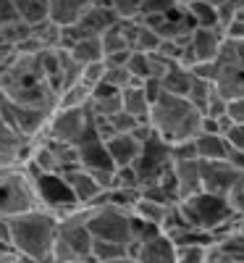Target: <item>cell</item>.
Returning <instances> with one entry per match:
<instances>
[{
    "mask_svg": "<svg viewBox=\"0 0 244 263\" xmlns=\"http://www.w3.org/2000/svg\"><path fill=\"white\" fill-rule=\"evenodd\" d=\"M42 53V50H39ZM39 53H16L13 61L0 71V95L24 105L58 108V90L42 69Z\"/></svg>",
    "mask_w": 244,
    "mask_h": 263,
    "instance_id": "6da1fadb",
    "label": "cell"
},
{
    "mask_svg": "<svg viewBox=\"0 0 244 263\" xmlns=\"http://www.w3.org/2000/svg\"><path fill=\"white\" fill-rule=\"evenodd\" d=\"M58 239V216L48 208H29L11 216V245L24 260H53Z\"/></svg>",
    "mask_w": 244,
    "mask_h": 263,
    "instance_id": "7a4b0ae2",
    "label": "cell"
},
{
    "mask_svg": "<svg viewBox=\"0 0 244 263\" xmlns=\"http://www.w3.org/2000/svg\"><path fill=\"white\" fill-rule=\"evenodd\" d=\"M150 126L168 145L194 140L202 129V111L187 95H173L163 90V95L152 103Z\"/></svg>",
    "mask_w": 244,
    "mask_h": 263,
    "instance_id": "3957f363",
    "label": "cell"
},
{
    "mask_svg": "<svg viewBox=\"0 0 244 263\" xmlns=\"http://www.w3.org/2000/svg\"><path fill=\"white\" fill-rule=\"evenodd\" d=\"M213 82L229 103L244 98V37H223L213 61Z\"/></svg>",
    "mask_w": 244,
    "mask_h": 263,
    "instance_id": "277c9868",
    "label": "cell"
},
{
    "mask_svg": "<svg viewBox=\"0 0 244 263\" xmlns=\"http://www.w3.org/2000/svg\"><path fill=\"white\" fill-rule=\"evenodd\" d=\"M90 205H82L76 213L58 221V239L53 248V260H92L95 237L87 227Z\"/></svg>",
    "mask_w": 244,
    "mask_h": 263,
    "instance_id": "5b68a950",
    "label": "cell"
},
{
    "mask_svg": "<svg viewBox=\"0 0 244 263\" xmlns=\"http://www.w3.org/2000/svg\"><path fill=\"white\" fill-rule=\"evenodd\" d=\"M39 205L34 177L24 166L0 168V218H11Z\"/></svg>",
    "mask_w": 244,
    "mask_h": 263,
    "instance_id": "8992f818",
    "label": "cell"
},
{
    "mask_svg": "<svg viewBox=\"0 0 244 263\" xmlns=\"http://www.w3.org/2000/svg\"><path fill=\"white\" fill-rule=\"evenodd\" d=\"M0 114H3V119L8 121V126L18 137L34 142L37 137L45 135V129L50 124V116H53V108L24 105V103H16L6 95H0Z\"/></svg>",
    "mask_w": 244,
    "mask_h": 263,
    "instance_id": "52a82bcc",
    "label": "cell"
},
{
    "mask_svg": "<svg viewBox=\"0 0 244 263\" xmlns=\"http://www.w3.org/2000/svg\"><path fill=\"white\" fill-rule=\"evenodd\" d=\"M32 177H34V184H37L39 205L53 211L58 216V221L82 208V203L74 197V190L69 187L63 174H58V171H37V174H32Z\"/></svg>",
    "mask_w": 244,
    "mask_h": 263,
    "instance_id": "ba28073f",
    "label": "cell"
},
{
    "mask_svg": "<svg viewBox=\"0 0 244 263\" xmlns=\"http://www.w3.org/2000/svg\"><path fill=\"white\" fill-rule=\"evenodd\" d=\"M131 218L134 213L113 205V203H103L97 208H90V218H87V227H90L92 237L97 239H116V242H126L131 239Z\"/></svg>",
    "mask_w": 244,
    "mask_h": 263,
    "instance_id": "9c48e42d",
    "label": "cell"
},
{
    "mask_svg": "<svg viewBox=\"0 0 244 263\" xmlns=\"http://www.w3.org/2000/svg\"><path fill=\"white\" fill-rule=\"evenodd\" d=\"M92 126H95V119H92V111L87 105H82V108H60L58 105L42 137H55V140H63V142L79 145L87 135H90ZM42 137H37V140H42Z\"/></svg>",
    "mask_w": 244,
    "mask_h": 263,
    "instance_id": "30bf717a",
    "label": "cell"
},
{
    "mask_svg": "<svg viewBox=\"0 0 244 263\" xmlns=\"http://www.w3.org/2000/svg\"><path fill=\"white\" fill-rule=\"evenodd\" d=\"M173 166V150L171 145L158 137V135H152L142 142V153H139V158L134 161V168L139 174V179L142 184H152V182H158L163 174Z\"/></svg>",
    "mask_w": 244,
    "mask_h": 263,
    "instance_id": "8fae6325",
    "label": "cell"
},
{
    "mask_svg": "<svg viewBox=\"0 0 244 263\" xmlns=\"http://www.w3.org/2000/svg\"><path fill=\"white\" fill-rule=\"evenodd\" d=\"M142 21L158 32L163 40H181V42H189V34L194 32V21L189 16V8L184 0H179L176 6L166 8V11H158V13H150L145 16Z\"/></svg>",
    "mask_w": 244,
    "mask_h": 263,
    "instance_id": "7c38bea8",
    "label": "cell"
},
{
    "mask_svg": "<svg viewBox=\"0 0 244 263\" xmlns=\"http://www.w3.org/2000/svg\"><path fill=\"white\" fill-rule=\"evenodd\" d=\"M223 32L218 27H194V32L189 34V42L184 48V61L187 66H197V63H208L215 61L220 42H223Z\"/></svg>",
    "mask_w": 244,
    "mask_h": 263,
    "instance_id": "4fadbf2b",
    "label": "cell"
},
{
    "mask_svg": "<svg viewBox=\"0 0 244 263\" xmlns=\"http://www.w3.org/2000/svg\"><path fill=\"white\" fill-rule=\"evenodd\" d=\"M244 174L234 168L226 158L218 161H202V190L215 195H229L236 184H241Z\"/></svg>",
    "mask_w": 244,
    "mask_h": 263,
    "instance_id": "5bb4252c",
    "label": "cell"
},
{
    "mask_svg": "<svg viewBox=\"0 0 244 263\" xmlns=\"http://www.w3.org/2000/svg\"><path fill=\"white\" fill-rule=\"evenodd\" d=\"M116 21H118V13L113 11V6H110L108 0H97V3H92L82 13V18L76 24H69V27L76 32V37H100L105 29L113 27Z\"/></svg>",
    "mask_w": 244,
    "mask_h": 263,
    "instance_id": "9a60e30c",
    "label": "cell"
},
{
    "mask_svg": "<svg viewBox=\"0 0 244 263\" xmlns=\"http://www.w3.org/2000/svg\"><path fill=\"white\" fill-rule=\"evenodd\" d=\"M32 147H34V142L18 137L8 126V121L3 119V114H0V168L24 166L32 158Z\"/></svg>",
    "mask_w": 244,
    "mask_h": 263,
    "instance_id": "2e32d148",
    "label": "cell"
},
{
    "mask_svg": "<svg viewBox=\"0 0 244 263\" xmlns=\"http://www.w3.org/2000/svg\"><path fill=\"white\" fill-rule=\"evenodd\" d=\"M131 260H142V263H173L176 260V242L163 229H155L152 234H147L142 242L137 245Z\"/></svg>",
    "mask_w": 244,
    "mask_h": 263,
    "instance_id": "e0dca14e",
    "label": "cell"
},
{
    "mask_svg": "<svg viewBox=\"0 0 244 263\" xmlns=\"http://www.w3.org/2000/svg\"><path fill=\"white\" fill-rule=\"evenodd\" d=\"M173 179L179 200L202 192V161L199 158H173Z\"/></svg>",
    "mask_w": 244,
    "mask_h": 263,
    "instance_id": "ac0fdd59",
    "label": "cell"
},
{
    "mask_svg": "<svg viewBox=\"0 0 244 263\" xmlns=\"http://www.w3.org/2000/svg\"><path fill=\"white\" fill-rule=\"evenodd\" d=\"M76 147H79V158H82L84 168H116L113 158H110V153H108L105 137L97 135L95 126L90 129V135H87Z\"/></svg>",
    "mask_w": 244,
    "mask_h": 263,
    "instance_id": "d6986e66",
    "label": "cell"
},
{
    "mask_svg": "<svg viewBox=\"0 0 244 263\" xmlns=\"http://www.w3.org/2000/svg\"><path fill=\"white\" fill-rule=\"evenodd\" d=\"M108 153L113 158L116 166H134V161L142 153V140L134 135V132H118V135L105 137Z\"/></svg>",
    "mask_w": 244,
    "mask_h": 263,
    "instance_id": "ffe728a7",
    "label": "cell"
},
{
    "mask_svg": "<svg viewBox=\"0 0 244 263\" xmlns=\"http://www.w3.org/2000/svg\"><path fill=\"white\" fill-rule=\"evenodd\" d=\"M63 177H66V182H69V187L74 190V197L82 203V205H92L97 197L105 192L100 184H97V179L92 177L90 171H87L84 166H79V168H71V171H63Z\"/></svg>",
    "mask_w": 244,
    "mask_h": 263,
    "instance_id": "44dd1931",
    "label": "cell"
},
{
    "mask_svg": "<svg viewBox=\"0 0 244 263\" xmlns=\"http://www.w3.org/2000/svg\"><path fill=\"white\" fill-rule=\"evenodd\" d=\"M194 147H197L199 161H218V158H226L229 153L226 137L218 135V132H199L194 137Z\"/></svg>",
    "mask_w": 244,
    "mask_h": 263,
    "instance_id": "7402d4cb",
    "label": "cell"
},
{
    "mask_svg": "<svg viewBox=\"0 0 244 263\" xmlns=\"http://www.w3.org/2000/svg\"><path fill=\"white\" fill-rule=\"evenodd\" d=\"M92 3H97V0H50V18L63 27L76 24Z\"/></svg>",
    "mask_w": 244,
    "mask_h": 263,
    "instance_id": "603a6c76",
    "label": "cell"
},
{
    "mask_svg": "<svg viewBox=\"0 0 244 263\" xmlns=\"http://www.w3.org/2000/svg\"><path fill=\"white\" fill-rule=\"evenodd\" d=\"M121 100H124V111L137 116L139 121H150V111H152V100L147 98L142 82L139 84H131L121 92Z\"/></svg>",
    "mask_w": 244,
    "mask_h": 263,
    "instance_id": "cb8c5ba5",
    "label": "cell"
},
{
    "mask_svg": "<svg viewBox=\"0 0 244 263\" xmlns=\"http://www.w3.org/2000/svg\"><path fill=\"white\" fill-rule=\"evenodd\" d=\"M160 82H163V90H166V92L189 95L192 82H194V71H192V66H187V63H173L171 69L163 74Z\"/></svg>",
    "mask_w": 244,
    "mask_h": 263,
    "instance_id": "d4e9b609",
    "label": "cell"
},
{
    "mask_svg": "<svg viewBox=\"0 0 244 263\" xmlns=\"http://www.w3.org/2000/svg\"><path fill=\"white\" fill-rule=\"evenodd\" d=\"M103 40V50L105 55L118 53V50H129L131 48V37H129V18H118L110 29H105L100 34Z\"/></svg>",
    "mask_w": 244,
    "mask_h": 263,
    "instance_id": "484cf974",
    "label": "cell"
},
{
    "mask_svg": "<svg viewBox=\"0 0 244 263\" xmlns=\"http://www.w3.org/2000/svg\"><path fill=\"white\" fill-rule=\"evenodd\" d=\"M173 203H163V200H152V197H142L139 195V200L134 203V208H131V213H134L137 218H142V221L147 224H155V227H160L166 221V213Z\"/></svg>",
    "mask_w": 244,
    "mask_h": 263,
    "instance_id": "4316f807",
    "label": "cell"
},
{
    "mask_svg": "<svg viewBox=\"0 0 244 263\" xmlns=\"http://www.w3.org/2000/svg\"><path fill=\"white\" fill-rule=\"evenodd\" d=\"M71 58L76 63H92V61H100L105 58V50H103V40L100 37H79L71 48Z\"/></svg>",
    "mask_w": 244,
    "mask_h": 263,
    "instance_id": "83f0119b",
    "label": "cell"
},
{
    "mask_svg": "<svg viewBox=\"0 0 244 263\" xmlns=\"http://www.w3.org/2000/svg\"><path fill=\"white\" fill-rule=\"evenodd\" d=\"M92 260H131L129 255V245L126 242H116V239H97L92 242Z\"/></svg>",
    "mask_w": 244,
    "mask_h": 263,
    "instance_id": "f1b7e54d",
    "label": "cell"
},
{
    "mask_svg": "<svg viewBox=\"0 0 244 263\" xmlns=\"http://www.w3.org/2000/svg\"><path fill=\"white\" fill-rule=\"evenodd\" d=\"M16 8H18V18H24L32 27L50 18V0H16Z\"/></svg>",
    "mask_w": 244,
    "mask_h": 263,
    "instance_id": "f546056e",
    "label": "cell"
},
{
    "mask_svg": "<svg viewBox=\"0 0 244 263\" xmlns=\"http://www.w3.org/2000/svg\"><path fill=\"white\" fill-rule=\"evenodd\" d=\"M218 95V90H215V82L213 79H208V77H199V74H194V82H192V90H189V100L199 108V111L205 114V108L210 105V100Z\"/></svg>",
    "mask_w": 244,
    "mask_h": 263,
    "instance_id": "4dcf8cb0",
    "label": "cell"
},
{
    "mask_svg": "<svg viewBox=\"0 0 244 263\" xmlns=\"http://www.w3.org/2000/svg\"><path fill=\"white\" fill-rule=\"evenodd\" d=\"M194 27H218V6L205 3V0H184Z\"/></svg>",
    "mask_w": 244,
    "mask_h": 263,
    "instance_id": "1f68e13d",
    "label": "cell"
},
{
    "mask_svg": "<svg viewBox=\"0 0 244 263\" xmlns=\"http://www.w3.org/2000/svg\"><path fill=\"white\" fill-rule=\"evenodd\" d=\"M32 32H34L32 24H27L24 18H16V21H8V24L0 27V40L11 48H18L21 42H27L32 37Z\"/></svg>",
    "mask_w": 244,
    "mask_h": 263,
    "instance_id": "d6a6232c",
    "label": "cell"
},
{
    "mask_svg": "<svg viewBox=\"0 0 244 263\" xmlns=\"http://www.w3.org/2000/svg\"><path fill=\"white\" fill-rule=\"evenodd\" d=\"M90 98H92V87H87L84 82H76L71 87H66V90H60L58 105L60 108H82V105H90Z\"/></svg>",
    "mask_w": 244,
    "mask_h": 263,
    "instance_id": "836d02e7",
    "label": "cell"
},
{
    "mask_svg": "<svg viewBox=\"0 0 244 263\" xmlns=\"http://www.w3.org/2000/svg\"><path fill=\"white\" fill-rule=\"evenodd\" d=\"M87 108L92 111V116H116L118 111H124V100H121V92H113V95H92Z\"/></svg>",
    "mask_w": 244,
    "mask_h": 263,
    "instance_id": "e575fe53",
    "label": "cell"
},
{
    "mask_svg": "<svg viewBox=\"0 0 244 263\" xmlns=\"http://www.w3.org/2000/svg\"><path fill=\"white\" fill-rule=\"evenodd\" d=\"M208 248H210V242H181V245H176V260L202 263V260H208Z\"/></svg>",
    "mask_w": 244,
    "mask_h": 263,
    "instance_id": "d590c367",
    "label": "cell"
},
{
    "mask_svg": "<svg viewBox=\"0 0 244 263\" xmlns=\"http://www.w3.org/2000/svg\"><path fill=\"white\" fill-rule=\"evenodd\" d=\"M113 190H142V179L134 166H116Z\"/></svg>",
    "mask_w": 244,
    "mask_h": 263,
    "instance_id": "8d00e7d4",
    "label": "cell"
},
{
    "mask_svg": "<svg viewBox=\"0 0 244 263\" xmlns=\"http://www.w3.org/2000/svg\"><path fill=\"white\" fill-rule=\"evenodd\" d=\"M105 82H110L116 87V90H126V87H131V84H139L137 79H134V74L129 71V66H108V71H105Z\"/></svg>",
    "mask_w": 244,
    "mask_h": 263,
    "instance_id": "74e56055",
    "label": "cell"
},
{
    "mask_svg": "<svg viewBox=\"0 0 244 263\" xmlns=\"http://www.w3.org/2000/svg\"><path fill=\"white\" fill-rule=\"evenodd\" d=\"M126 66H129V71L134 74L137 82H145V79L152 77V69H150V53H139V50H134Z\"/></svg>",
    "mask_w": 244,
    "mask_h": 263,
    "instance_id": "f35d334b",
    "label": "cell"
},
{
    "mask_svg": "<svg viewBox=\"0 0 244 263\" xmlns=\"http://www.w3.org/2000/svg\"><path fill=\"white\" fill-rule=\"evenodd\" d=\"M105 71H108L105 58L92 61V63H84V66H82V82H84L87 87H95L97 82H103V79H105Z\"/></svg>",
    "mask_w": 244,
    "mask_h": 263,
    "instance_id": "ab89813d",
    "label": "cell"
},
{
    "mask_svg": "<svg viewBox=\"0 0 244 263\" xmlns=\"http://www.w3.org/2000/svg\"><path fill=\"white\" fill-rule=\"evenodd\" d=\"M108 121H110V135H118V132H134L142 124L137 116H131L126 111H118L116 116H108Z\"/></svg>",
    "mask_w": 244,
    "mask_h": 263,
    "instance_id": "60d3db41",
    "label": "cell"
},
{
    "mask_svg": "<svg viewBox=\"0 0 244 263\" xmlns=\"http://www.w3.org/2000/svg\"><path fill=\"white\" fill-rule=\"evenodd\" d=\"M113 11L118 13V18H139L145 0H108Z\"/></svg>",
    "mask_w": 244,
    "mask_h": 263,
    "instance_id": "b9f144b4",
    "label": "cell"
},
{
    "mask_svg": "<svg viewBox=\"0 0 244 263\" xmlns=\"http://www.w3.org/2000/svg\"><path fill=\"white\" fill-rule=\"evenodd\" d=\"M236 16H239V6L234 3V0H223V3L218 6V29L226 34Z\"/></svg>",
    "mask_w": 244,
    "mask_h": 263,
    "instance_id": "7bdbcfd3",
    "label": "cell"
},
{
    "mask_svg": "<svg viewBox=\"0 0 244 263\" xmlns=\"http://www.w3.org/2000/svg\"><path fill=\"white\" fill-rule=\"evenodd\" d=\"M241 182H244V179H241ZM226 197H229V205H231V211H234L239 218H244V184H236V187H234Z\"/></svg>",
    "mask_w": 244,
    "mask_h": 263,
    "instance_id": "ee69618b",
    "label": "cell"
},
{
    "mask_svg": "<svg viewBox=\"0 0 244 263\" xmlns=\"http://www.w3.org/2000/svg\"><path fill=\"white\" fill-rule=\"evenodd\" d=\"M226 142H229L231 147L244 150V121H234V124L229 126V132H226Z\"/></svg>",
    "mask_w": 244,
    "mask_h": 263,
    "instance_id": "f6af8a7d",
    "label": "cell"
},
{
    "mask_svg": "<svg viewBox=\"0 0 244 263\" xmlns=\"http://www.w3.org/2000/svg\"><path fill=\"white\" fill-rule=\"evenodd\" d=\"M226 161H229V163H231L234 168H239V171L244 174V150H239V147H231V145H229Z\"/></svg>",
    "mask_w": 244,
    "mask_h": 263,
    "instance_id": "bcb514c9",
    "label": "cell"
},
{
    "mask_svg": "<svg viewBox=\"0 0 244 263\" xmlns=\"http://www.w3.org/2000/svg\"><path fill=\"white\" fill-rule=\"evenodd\" d=\"M229 116L234 121H244V98H236L229 103Z\"/></svg>",
    "mask_w": 244,
    "mask_h": 263,
    "instance_id": "7dc6e473",
    "label": "cell"
},
{
    "mask_svg": "<svg viewBox=\"0 0 244 263\" xmlns=\"http://www.w3.org/2000/svg\"><path fill=\"white\" fill-rule=\"evenodd\" d=\"M0 260H24V258L18 255V250L13 245H8V242L0 239Z\"/></svg>",
    "mask_w": 244,
    "mask_h": 263,
    "instance_id": "c3c4849f",
    "label": "cell"
},
{
    "mask_svg": "<svg viewBox=\"0 0 244 263\" xmlns=\"http://www.w3.org/2000/svg\"><path fill=\"white\" fill-rule=\"evenodd\" d=\"M0 239L11 245V218H0Z\"/></svg>",
    "mask_w": 244,
    "mask_h": 263,
    "instance_id": "681fc988",
    "label": "cell"
},
{
    "mask_svg": "<svg viewBox=\"0 0 244 263\" xmlns=\"http://www.w3.org/2000/svg\"><path fill=\"white\" fill-rule=\"evenodd\" d=\"M205 3H213V6H220V3H223V0H205Z\"/></svg>",
    "mask_w": 244,
    "mask_h": 263,
    "instance_id": "f907efd6",
    "label": "cell"
},
{
    "mask_svg": "<svg viewBox=\"0 0 244 263\" xmlns=\"http://www.w3.org/2000/svg\"><path fill=\"white\" fill-rule=\"evenodd\" d=\"M239 232H244V218H241V221H239Z\"/></svg>",
    "mask_w": 244,
    "mask_h": 263,
    "instance_id": "816d5d0a",
    "label": "cell"
},
{
    "mask_svg": "<svg viewBox=\"0 0 244 263\" xmlns=\"http://www.w3.org/2000/svg\"><path fill=\"white\" fill-rule=\"evenodd\" d=\"M0 27H3V16H0Z\"/></svg>",
    "mask_w": 244,
    "mask_h": 263,
    "instance_id": "f5cc1de1",
    "label": "cell"
},
{
    "mask_svg": "<svg viewBox=\"0 0 244 263\" xmlns=\"http://www.w3.org/2000/svg\"><path fill=\"white\" fill-rule=\"evenodd\" d=\"M241 184H244V182H241Z\"/></svg>",
    "mask_w": 244,
    "mask_h": 263,
    "instance_id": "db71d44e",
    "label": "cell"
}]
</instances>
